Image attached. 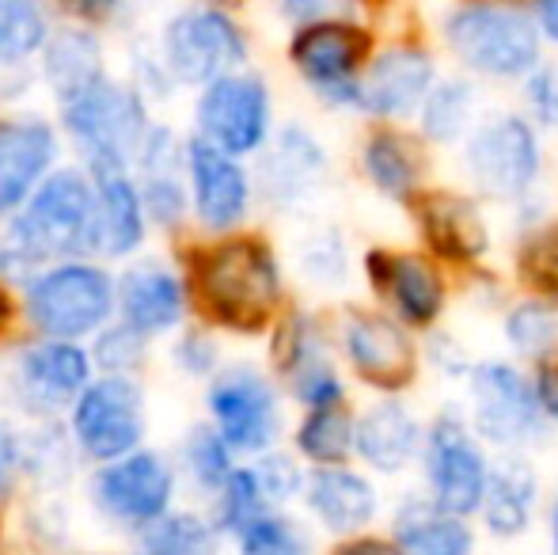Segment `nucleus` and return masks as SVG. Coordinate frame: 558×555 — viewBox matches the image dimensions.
Returning a JSON list of instances; mask_svg holds the SVG:
<instances>
[{"mask_svg":"<svg viewBox=\"0 0 558 555\" xmlns=\"http://www.w3.org/2000/svg\"><path fill=\"white\" fill-rule=\"evenodd\" d=\"M471 107H475V92L463 81H445L429 88L426 104H422V130L434 141H456L468 130Z\"/></svg>","mask_w":558,"mask_h":555,"instance_id":"38","label":"nucleus"},{"mask_svg":"<svg viewBox=\"0 0 558 555\" xmlns=\"http://www.w3.org/2000/svg\"><path fill=\"white\" fill-rule=\"evenodd\" d=\"M92 252L130 255L145 240V209L130 171H92Z\"/></svg>","mask_w":558,"mask_h":555,"instance_id":"23","label":"nucleus"},{"mask_svg":"<svg viewBox=\"0 0 558 555\" xmlns=\"http://www.w3.org/2000/svg\"><path fill=\"white\" fill-rule=\"evenodd\" d=\"M46 61V81L50 88L58 92L61 104H69L73 96L88 92L92 84L104 81V46L99 38L92 35L88 27H61V31H50L43 46Z\"/></svg>","mask_w":558,"mask_h":555,"instance_id":"30","label":"nucleus"},{"mask_svg":"<svg viewBox=\"0 0 558 555\" xmlns=\"http://www.w3.org/2000/svg\"><path fill=\"white\" fill-rule=\"evenodd\" d=\"M304 275L312 281H342L345 275V248L342 240L335 237V232H327V237L312 240L308 252H304Z\"/></svg>","mask_w":558,"mask_h":555,"instance_id":"44","label":"nucleus"},{"mask_svg":"<svg viewBox=\"0 0 558 555\" xmlns=\"http://www.w3.org/2000/svg\"><path fill=\"white\" fill-rule=\"evenodd\" d=\"M171 354H175L179 370L191 373V377H214L217 373V342L202 331H186Z\"/></svg>","mask_w":558,"mask_h":555,"instance_id":"45","label":"nucleus"},{"mask_svg":"<svg viewBox=\"0 0 558 555\" xmlns=\"http://www.w3.org/2000/svg\"><path fill=\"white\" fill-rule=\"evenodd\" d=\"M251 472H255L258 487H263V498L270 506L286 503V498H293L296 491L304 487L301 468H296L289 457H281V453H266V457L258 460V464L251 468Z\"/></svg>","mask_w":558,"mask_h":555,"instance_id":"43","label":"nucleus"},{"mask_svg":"<svg viewBox=\"0 0 558 555\" xmlns=\"http://www.w3.org/2000/svg\"><path fill=\"white\" fill-rule=\"evenodd\" d=\"M445 38L483 76H529L539 69V27L524 8L463 4L445 20Z\"/></svg>","mask_w":558,"mask_h":555,"instance_id":"4","label":"nucleus"},{"mask_svg":"<svg viewBox=\"0 0 558 555\" xmlns=\"http://www.w3.org/2000/svg\"><path fill=\"white\" fill-rule=\"evenodd\" d=\"M551 533H555V555H558V503H555V518H551Z\"/></svg>","mask_w":558,"mask_h":555,"instance_id":"51","label":"nucleus"},{"mask_svg":"<svg viewBox=\"0 0 558 555\" xmlns=\"http://www.w3.org/2000/svg\"><path fill=\"white\" fill-rule=\"evenodd\" d=\"M304 498H308V510L331 533H353V529L368 526L376 514L373 483L350 468H316L304 480Z\"/></svg>","mask_w":558,"mask_h":555,"instance_id":"26","label":"nucleus"},{"mask_svg":"<svg viewBox=\"0 0 558 555\" xmlns=\"http://www.w3.org/2000/svg\"><path fill=\"white\" fill-rule=\"evenodd\" d=\"M114 312V281L104 267L53 263L27 286V316L46 339L76 342L107 327Z\"/></svg>","mask_w":558,"mask_h":555,"instance_id":"5","label":"nucleus"},{"mask_svg":"<svg viewBox=\"0 0 558 555\" xmlns=\"http://www.w3.org/2000/svg\"><path fill=\"white\" fill-rule=\"evenodd\" d=\"M183 171L191 179L194 214L206 229H232L247 217L251 206V179L240 160L217 153L214 145L191 137L183 145Z\"/></svg>","mask_w":558,"mask_h":555,"instance_id":"16","label":"nucleus"},{"mask_svg":"<svg viewBox=\"0 0 558 555\" xmlns=\"http://www.w3.org/2000/svg\"><path fill=\"white\" fill-rule=\"evenodd\" d=\"M96 362L99 370H107V377H125L145 362V335L130 331L125 324L104 327L96 335Z\"/></svg>","mask_w":558,"mask_h":555,"instance_id":"42","label":"nucleus"},{"mask_svg":"<svg viewBox=\"0 0 558 555\" xmlns=\"http://www.w3.org/2000/svg\"><path fill=\"white\" fill-rule=\"evenodd\" d=\"M486 457L456 415H441L429 430L426 475L434 487V506L448 518H468L478 510L486 491Z\"/></svg>","mask_w":558,"mask_h":555,"instance_id":"14","label":"nucleus"},{"mask_svg":"<svg viewBox=\"0 0 558 555\" xmlns=\"http://www.w3.org/2000/svg\"><path fill=\"white\" fill-rule=\"evenodd\" d=\"M529 104L539 122H558V73L555 69H532L529 73Z\"/></svg>","mask_w":558,"mask_h":555,"instance_id":"46","label":"nucleus"},{"mask_svg":"<svg viewBox=\"0 0 558 555\" xmlns=\"http://www.w3.org/2000/svg\"><path fill=\"white\" fill-rule=\"evenodd\" d=\"M247 61V38L221 8H183L163 23L160 65L171 84H214L240 73Z\"/></svg>","mask_w":558,"mask_h":555,"instance_id":"6","label":"nucleus"},{"mask_svg":"<svg viewBox=\"0 0 558 555\" xmlns=\"http://www.w3.org/2000/svg\"><path fill=\"white\" fill-rule=\"evenodd\" d=\"M137 194L145 217L171 229L186 214V186H183V145L168 126H148L137 156Z\"/></svg>","mask_w":558,"mask_h":555,"instance_id":"21","label":"nucleus"},{"mask_svg":"<svg viewBox=\"0 0 558 555\" xmlns=\"http://www.w3.org/2000/svg\"><path fill=\"white\" fill-rule=\"evenodd\" d=\"M266 134H270V88L263 76L228 73L206 84L198 99V141L240 160L263 148Z\"/></svg>","mask_w":558,"mask_h":555,"instance_id":"9","label":"nucleus"},{"mask_svg":"<svg viewBox=\"0 0 558 555\" xmlns=\"http://www.w3.org/2000/svg\"><path fill=\"white\" fill-rule=\"evenodd\" d=\"M183 468L191 472V480L198 483V491H209V495H217L228 475L235 472L232 449L221 442V434H217L209 422H198V426L183 437Z\"/></svg>","mask_w":558,"mask_h":555,"instance_id":"36","label":"nucleus"},{"mask_svg":"<svg viewBox=\"0 0 558 555\" xmlns=\"http://www.w3.org/2000/svg\"><path fill=\"white\" fill-rule=\"evenodd\" d=\"M133 555H217V529L198 514H163L141 529Z\"/></svg>","mask_w":558,"mask_h":555,"instance_id":"34","label":"nucleus"},{"mask_svg":"<svg viewBox=\"0 0 558 555\" xmlns=\"http://www.w3.org/2000/svg\"><path fill=\"white\" fill-rule=\"evenodd\" d=\"M506 335L524 358H547V350L558 342V312L539 301L517 304L506 319Z\"/></svg>","mask_w":558,"mask_h":555,"instance_id":"40","label":"nucleus"},{"mask_svg":"<svg viewBox=\"0 0 558 555\" xmlns=\"http://www.w3.org/2000/svg\"><path fill=\"white\" fill-rule=\"evenodd\" d=\"M92 209L96 194L81 168L50 171L0 237V275L35 281L69 252H92Z\"/></svg>","mask_w":558,"mask_h":555,"instance_id":"1","label":"nucleus"},{"mask_svg":"<svg viewBox=\"0 0 558 555\" xmlns=\"http://www.w3.org/2000/svg\"><path fill=\"white\" fill-rule=\"evenodd\" d=\"M289 58L304 81L331 104H357V73L368 58V35L345 15L296 27Z\"/></svg>","mask_w":558,"mask_h":555,"instance_id":"11","label":"nucleus"},{"mask_svg":"<svg viewBox=\"0 0 558 555\" xmlns=\"http://www.w3.org/2000/svg\"><path fill=\"white\" fill-rule=\"evenodd\" d=\"M532 393H536V403L544 415L558 419V362H544L532 381Z\"/></svg>","mask_w":558,"mask_h":555,"instance_id":"47","label":"nucleus"},{"mask_svg":"<svg viewBox=\"0 0 558 555\" xmlns=\"http://www.w3.org/2000/svg\"><path fill=\"white\" fill-rule=\"evenodd\" d=\"M61 122L92 171H125L153 126L141 92L122 88L111 76L61 104Z\"/></svg>","mask_w":558,"mask_h":555,"instance_id":"2","label":"nucleus"},{"mask_svg":"<svg viewBox=\"0 0 558 555\" xmlns=\"http://www.w3.org/2000/svg\"><path fill=\"white\" fill-rule=\"evenodd\" d=\"M175 495V472L160 453L137 449L130 457L104 464V472L92 480V498L99 514L122 529H148L168 514Z\"/></svg>","mask_w":558,"mask_h":555,"instance_id":"10","label":"nucleus"},{"mask_svg":"<svg viewBox=\"0 0 558 555\" xmlns=\"http://www.w3.org/2000/svg\"><path fill=\"white\" fill-rule=\"evenodd\" d=\"M536 495H539L536 468L524 457H501L486 472V491H483V503H478L490 533L498 536L524 533L532 521V510H536Z\"/></svg>","mask_w":558,"mask_h":555,"instance_id":"27","label":"nucleus"},{"mask_svg":"<svg viewBox=\"0 0 558 555\" xmlns=\"http://www.w3.org/2000/svg\"><path fill=\"white\" fill-rule=\"evenodd\" d=\"M335 555H396V544H384V541H350L342 544Z\"/></svg>","mask_w":558,"mask_h":555,"instance_id":"49","label":"nucleus"},{"mask_svg":"<svg viewBox=\"0 0 558 555\" xmlns=\"http://www.w3.org/2000/svg\"><path fill=\"white\" fill-rule=\"evenodd\" d=\"M15 464H20V437L0 422V487H4L8 472H12Z\"/></svg>","mask_w":558,"mask_h":555,"instance_id":"48","label":"nucleus"},{"mask_svg":"<svg viewBox=\"0 0 558 555\" xmlns=\"http://www.w3.org/2000/svg\"><path fill=\"white\" fill-rule=\"evenodd\" d=\"M278 362L281 373L289 377V388L301 403H308L312 411L319 408H338L342 403V381H338L331 358L324 350V339L312 327V319L296 316L286 324L278 342Z\"/></svg>","mask_w":558,"mask_h":555,"instance_id":"22","label":"nucleus"},{"mask_svg":"<svg viewBox=\"0 0 558 555\" xmlns=\"http://www.w3.org/2000/svg\"><path fill=\"white\" fill-rule=\"evenodd\" d=\"M396 555H471V533L434 503H411L396 521Z\"/></svg>","mask_w":558,"mask_h":555,"instance_id":"31","label":"nucleus"},{"mask_svg":"<svg viewBox=\"0 0 558 555\" xmlns=\"http://www.w3.org/2000/svg\"><path fill=\"white\" fill-rule=\"evenodd\" d=\"M532 20H536V27L544 31L547 38H555L558 43V0H551V4H539L536 12H532Z\"/></svg>","mask_w":558,"mask_h":555,"instance_id":"50","label":"nucleus"},{"mask_svg":"<svg viewBox=\"0 0 558 555\" xmlns=\"http://www.w3.org/2000/svg\"><path fill=\"white\" fill-rule=\"evenodd\" d=\"M429 88H434L429 53L414 46H391L357 81V107L380 119H403L418 104H426Z\"/></svg>","mask_w":558,"mask_h":555,"instance_id":"18","label":"nucleus"},{"mask_svg":"<svg viewBox=\"0 0 558 555\" xmlns=\"http://www.w3.org/2000/svg\"><path fill=\"white\" fill-rule=\"evenodd\" d=\"M342 342L353 370L368 385L399 393V388H407L414 381L418 354H414L411 335L396 319L380 316V312H353V316H345Z\"/></svg>","mask_w":558,"mask_h":555,"instance_id":"17","label":"nucleus"},{"mask_svg":"<svg viewBox=\"0 0 558 555\" xmlns=\"http://www.w3.org/2000/svg\"><path fill=\"white\" fill-rule=\"evenodd\" d=\"M50 38V20L31 0H0V73L20 69Z\"/></svg>","mask_w":558,"mask_h":555,"instance_id":"33","label":"nucleus"},{"mask_svg":"<svg viewBox=\"0 0 558 555\" xmlns=\"http://www.w3.org/2000/svg\"><path fill=\"white\" fill-rule=\"evenodd\" d=\"M145 437V393L133 377L88 381L73 403V442L96 464L137 453Z\"/></svg>","mask_w":558,"mask_h":555,"instance_id":"7","label":"nucleus"},{"mask_svg":"<svg viewBox=\"0 0 558 555\" xmlns=\"http://www.w3.org/2000/svg\"><path fill=\"white\" fill-rule=\"evenodd\" d=\"M418 221L426 240L445 260H475L486 252V225L475 202L460 194H426L418 202Z\"/></svg>","mask_w":558,"mask_h":555,"instance_id":"29","label":"nucleus"},{"mask_svg":"<svg viewBox=\"0 0 558 555\" xmlns=\"http://www.w3.org/2000/svg\"><path fill=\"white\" fill-rule=\"evenodd\" d=\"M266 510H270V503L263 498V487H258L255 472H251V468H235L225 480V487L214 495V521H209V526H214L217 533L235 536L243 526H251V521Z\"/></svg>","mask_w":558,"mask_h":555,"instance_id":"37","label":"nucleus"},{"mask_svg":"<svg viewBox=\"0 0 558 555\" xmlns=\"http://www.w3.org/2000/svg\"><path fill=\"white\" fill-rule=\"evenodd\" d=\"M324 171H327L324 145L304 126H286L263 160V191L278 206H293V202L308 198L316 191Z\"/></svg>","mask_w":558,"mask_h":555,"instance_id":"24","label":"nucleus"},{"mask_svg":"<svg viewBox=\"0 0 558 555\" xmlns=\"http://www.w3.org/2000/svg\"><path fill=\"white\" fill-rule=\"evenodd\" d=\"M368 270L373 281L403 319L411 324H429L437 319V312L445 309V286L437 278V270L418 255H368Z\"/></svg>","mask_w":558,"mask_h":555,"instance_id":"25","label":"nucleus"},{"mask_svg":"<svg viewBox=\"0 0 558 555\" xmlns=\"http://www.w3.org/2000/svg\"><path fill=\"white\" fill-rule=\"evenodd\" d=\"M202 293L214 316L235 331H255L281 297L278 260L263 240H228L202 260Z\"/></svg>","mask_w":558,"mask_h":555,"instance_id":"3","label":"nucleus"},{"mask_svg":"<svg viewBox=\"0 0 558 555\" xmlns=\"http://www.w3.org/2000/svg\"><path fill=\"white\" fill-rule=\"evenodd\" d=\"M468 171L494 198H521L539 176V141L524 119H490L468 141Z\"/></svg>","mask_w":558,"mask_h":555,"instance_id":"12","label":"nucleus"},{"mask_svg":"<svg viewBox=\"0 0 558 555\" xmlns=\"http://www.w3.org/2000/svg\"><path fill=\"white\" fill-rule=\"evenodd\" d=\"M114 309L122 312V324L137 335L171 331L186 312L183 281L171 267L145 260L130 267L114 286Z\"/></svg>","mask_w":558,"mask_h":555,"instance_id":"20","label":"nucleus"},{"mask_svg":"<svg viewBox=\"0 0 558 555\" xmlns=\"http://www.w3.org/2000/svg\"><path fill=\"white\" fill-rule=\"evenodd\" d=\"M58 156V137L43 119L0 122V217H12L38 191Z\"/></svg>","mask_w":558,"mask_h":555,"instance_id":"19","label":"nucleus"},{"mask_svg":"<svg viewBox=\"0 0 558 555\" xmlns=\"http://www.w3.org/2000/svg\"><path fill=\"white\" fill-rule=\"evenodd\" d=\"M209 426L221 434L228 449L263 453L281 434V403L274 385L255 365H225L214 373L206 393Z\"/></svg>","mask_w":558,"mask_h":555,"instance_id":"8","label":"nucleus"},{"mask_svg":"<svg viewBox=\"0 0 558 555\" xmlns=\"http://www.w3.org/2000/svg\"><path fill=\"white\" fill-rule=\"evenodd\" d=\"M235 541H240V555H312L301 526L274 510L258 514L251 526H243Z\"/></svg>","mask_w":558,"mask_h":555,"instance_id":"39","label":"nucleus"},{"mask_svg":"<svg viewBox=\"0 0 558 555\" xmlns=\"http://www.w3.org/2000/svg\"><path fill=\"white\" fill-rule=\"evenodd\" d=\"M418 148L403 134H376L365 145V171L388 198H411L418 183Z\"/></svg>","mask_w":558,"mask_h":555,"instance_id":"32","label":"nucleus"},{"mask_svg":"<svg viewBox=\"0 0 558 555\" xmlns=\"http://www.w3.org/2000/svg\"><path fill=\"white\" fill-rule=\"evenodd\" d=\"M471 411L478 434L498 445L532 442L544 422L532 381L506 362H483L471 370Z\"/></svg>","mask_w":558,"mask_h":555,"instance_id":"13","label":"nucleus"},{"mask_svg":"<svg viewBox=\"0 0 558 555\" xmlns=\"http://www.w3.org/2000/svg\"><path fill=\"white\" fill-rule=\"evenodd\" d=\"M4 319H8V301H4V293H0V327H4Z\"/></svg>","mask_w":558,"mask_h":555,"instance_id":"52","label":"nucleus"},{"mask_svg":"<svg viewBox=\"0 0 558 555\" xmlns=\"http://www.w3.org/2000/svg\"><path fill=\"white\" fill-rule=\"evenodd\" d=\"M521 275L544 293H558V225H544L524 240Z\"/></svg>","mask_w":558,"mask_h":555,"instance_id":"41","label":"nucleus"},{"mask_svg":"<svg viewBox=\"0 0 558 555\" xmlns=\"http://www.w3.org/2000/svg\"><path fill=\"white\" fill-rule=\"evenodd\" d=\"M92 358L76 342H31L20 350L12 370V393L31 415H53L88 388Z\"/></svg>","mask_w":558,"mask_h":555,"instance_id":"15","label":"nucleus"},{"mask_svg":"<svg viewBox=\"0 0 558 555\" xmlns=\"http://www.w3.org/2000/svg\"><path fill=\"white\" fill-rule=\"evenodd\" d=\"M353 445H357L361 460L373 464L376 472H399L411 464L414 449H418V419L399 400H380L353 426Z\"/></svg>","mask_w":558,"mask_h":555,"instance_id":"28","label":"nucleus"},{"mask_svg":"<svg viewBox=\"0 0 558 555\" xmlns=\"http://www.w3.org/2000/svg\"><path fill=\"white\" fill-rule=\"evenodd\" d=\"M296 449L319 468H338L353 449V419L342 408H319L296 430Z\"/></svg>","mask_w":558,"mask_h":555,"instance_id":"35","label":"nucleus"}]
</instances>
